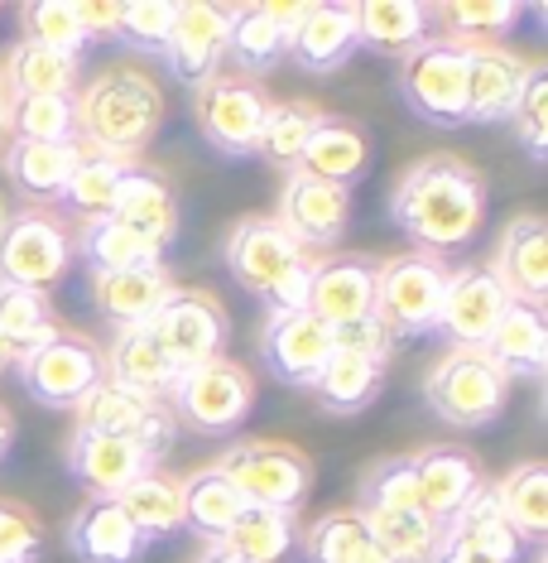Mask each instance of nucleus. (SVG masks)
<instances>
[{"mask_svg":"<svg viewBox=\"0 0 548 563\" xmlns=\"http://www.w3.org/2000/svg\"><path fill=\"white\" fill-rule=\"evenodd\" d=\"M390 217L410 241L424 246V255L462 251L487 222V184L481 174L457 155L418 159L410 174L394 184Z\"/></svg>","mask_w":548,"mask_h":563,"instance_id":"f257e3e1","label":"nucleus"},{"mask_svg":"<svg viewBox=\"0 0 548 563\" xmlns=\"http://www.w3.org/2000/svg\"><path fill=\"white\" fill-rule=\"evenodd\" d=\"M72 117H78V145L97 155L139 159L164 125V97L139 73H101L72 97Z\"/></svg>","mask_w":548,"mask_h":563,"instance_id":"f03ea898","label":"nucleus"},{"mask_svg":"<svg viewBox=\"0 0 548 563\" xmlns=\"http://www.w3.org/2000/svg\"><path fill=\"white\" fill-rule=\"evenodd\" d=\"M448 285V265L438 255H394L380 261L376 271V323L385 328L390 342L404 338H428L438 332V303Z\"/></svg>","mask_w":548,"mask_h":563,"instance_id":"7ed1b4c3","label":"nucleus"},{"mask_svg":"<svg viewBox=\"0 0 548 563\" xmlns=\"http://www.w3.org/2000/svg\"><path fill=\"white\" fill-rule=\"evenodd\" d=\"M400 97L418 121L438 125V131H457L467 125V48L452 40H428L414 54L400 58Z\"/></svg>","mask_w":548,"mask_h":563,"instance_id":"20e7f679","label":"nucleus"},{"mask_svg":"<svg viewBox=\"0 0 548 563\" xmlns=\"http://www.w3.org/2000/svg\"><path fill=\"white\" fill-rule=\"evenodd\" d=\"M216 472L236 486L246 506H270V510H299V501L313 486V463L294 443H270V439H246L232 443L216 457Z\"/></svg>","mask_w":548,"mask_h":563,"instance_id":"39448f33","label":"nucleus"},{"mask_svg":"<svg viewBox=\"0 0 548 563\" xmlns=\"http://www.w3.org/2000/svg\"><path fill=\"white\" fill-rule=\"evenodd\" d=\"M510 395V380L487 362V352H462L452 347L438 366L424 376V400L438 419L457 429H487L501 419Z\"/></svg>","mask_w":548,"mask_h":563,"instance_id":"423d86ee","label":"nucleus"},{"mask_svg":"<svg viewBox=\"0 0 548 563\" xmlns=\"http://www.w3.org/2000/svg\"><path fill=\"white\" fill-rule=\"evenodd\" d=\"M390 352H394V342L385 338V328H380L376 318L361 328L337 332V347L313 380L317 405H323L327 415H356V409H366L380 395V386H385Z\"/></svg>","mask_w":548,"mask_h":563,"instance_id":"0eeeda50","label":"nucleus"},{"mask_svg":"<svg viewBox=\"0 0 548 563\" xmlns=\"http://www.w3.org/2000/svg\"><path fill=\"white\" fill-rule=\"evenodd\" d=\"M20 386L48 409H78L101 380V352L78 332H48L44 342L15 352Z\"/></svg>","mask_w":548,"mask_h":563,"instance_id":"6e6552de","label":"nucleus"},{"mask_svg":"<svg viewBox=\"0 0 548 563\" xmlns=\"http://www.w3.org/2000/svg\"><path fill=\"white\" fill-rule=\"evenodd\" d=\"M250 405H255V380L232 356H216V362L183 371L169 395L174 419H183L193 433H232L250 415Z\"/></svg>","mask_w":548,"mask_h":563,"instance_id":"1a4fd4ad","label":"nucleus"},{"mask_svg":"<svg viewBox=\"0 0 548 563\" xmlns=\"http://www.w3.org/2000/svg\"><path fill=\"white\" fill-rule=\"evenodd\" d=\"M78 429L87 433H107V439H121L145 453L149 467H159L169 457V448L178 439V419L169 405L139 400V395L111 386V380H97L92 395L78 405Z\"/></svg>","mask_w":548,"mask_h":563,"instance_id":"9d476101","label":"nucleus"},{"mask_svg":"<svg viewBox=\"0 0 548 563\" xmlns=\"http://www.w3.org/2000/svg\"><path fill=\"white\" fill-rule=\"evenodd\" d=\"M265 111H270V97L246 73H216V78L198 87V101H193L202 140L226 159L255 155V135L265 125Z\"/></svg>","mask_w":548,"mask_h":563,"instance_id":"9b49d317","label":"nucleus"},{"mask_svg":"<svg viewBox=\"0 0 548 563\" xmlns=\"http://www.w3.org/2000/svg\"><path fill=\"white\" fill-rule=\"evenodd\" d=\"M72 265V236L54 212H15L5 217V232H0V279L24 289H48L58 285L63 271Z\"/></svg>","mask_w":548,"mask_h":563,"instance_id":"f8f14e48","label":"nucleus"},{"mask_svg":"<svg viewBox=\"0 0 548 563\" xmlns=\"http://www.w3.org/2000/svg\"><path fill=\"white\" fill-rule=\"evenodd\" d=\"M149 332L164 347V356L174 362V371H193L202 362H216L232 338V318L226 309L212 299V294H198V289H174L164 299V309L149 318Z\"/></svg>","mask_w":548,"mask_h":563,"instance_id":"ddd939ff","label":"nucleus"},{"mask_svg":"<svg viewBox=\"0 0 548 563\" xmlns=\"http://www.w3.org/2000/svg\"><path fill=\"white\" fill-rule=\"evenodd\" d=\"M222 261L241 289L255 294V299H265L279 279L294 275L303 261H313V255H303L275 217H241L222 241Z\"/></svg>","mask_w":548,"mask_h":563,"instance_id":"4468645a","label":"nucleus"},{"mask_svg":"<svg viewBox=\"0 0 548 563\" xmlns=\"http://www.w3.org/2000/svg\"><path fill=\"white\" fill-rule=\"evenodd\" d=\"M275 222L289 232V241L313 255V251H327L337 246L342 232H347L351 222V194L337 184H323V178L294 169L284 178V188H279V212Z\"/></svg>","mask_w":548,"mask_h":563,"instance_id":"2eb2a0df","label":"nucleus"},{"mask_svg":"<svg viewBox=\"0 0 548 563\" xmlns=\"http://www.w3.org/2000/svg\"><path fill=\"white\" fill-rule=\"evenodd\" d=\"M505 289L491 265H448V285L438 303V332L462 352H481L505 313Z\"/></svg>","mask_w":548,"mask_h":563,"instance_id":"dca6fc26","label":"nucleus"},{"mask_svg":"<svg viewBox=\"0 0 548 563\" xmlns=\"http://www.w3.org/2000/svg\"><path fill=\"white\" fill-rule=\"evenodd\" d=\"M376 271L371 255H337V261H313L309 279V313L333 332L361 328L376 318Z\"/></svg>","mask_w":548,"mask_h":563,"instance_id":"f3484780","label":"nucleus"},{"mask_svg":"<svg viewBox=\"0 0 548 563\" xmlns=\"http://www.w3.org/2000/svg\"><path fill=\"white\" fill-rule=\"evenodd\" d=\"M333 347H337V332L327 323H317L309 309L270 313L260 328V362L284 386H313L317 371L333 356Z\"/></svg>","mask_w":548,"mask_h":563,"instance_id":"a211bd4d","label":"nucleus"},{"mask_svg":"<svg viewBox=\"0 0 548 563\" xmlns=\"http://www.w3.org/2000/svg\"><path fill=\"white\" fill-rule=\"evenodd\" d=\"M164 63L188 87L216 78L226 63V5H202V0L178 5L169 44H164Z\"/></svg>","mask_w":548,"mask_h":563,"instance_id":"6ab92c4d","label":"nucleus"},{"mask_svg":"<svg viewBox=\"0 0 548 563\" xmlns=\"http://www.w3.org/2000/svg\"><path fill=\"white\" fill-rule=\"evenodd\" d=\"M299 20V5H226V58L236 73L260 78L284 63L289 30Z\"/></svg>","mask_w":548,"mask_h":563,"instance_id":"aec40b11","label":"nucleus"},{"mask_svg":"<svg viewBox=\"0 0 548 563\" xmlns=\"http://www.w3.org/2000/svg\"><path fill=\"white\" fill-rule=\"evenodd\" d=\"M101 380H111V386L139 395V400L169 405V395L178 386V371L155 342L149 323H135V328H116L107 356H101Z\"/></svg>","mask_w":548,"mask_h":563,"instance_id":"412c9836","label":"nucleus"},{"mask_svg":"<svg viewBox=\"0 0 548 563\" xmlns=\"http://www.w3.org/2000/svg\"><path fill=\"white\" fill-rule=\"evenodd\" d=\"M534 63L495 44H467V125L510 121Z\"/></svg>","mask_w":548,"mask_h":563,"instance_id":"4be33fe9","label":"nucleus"},{"mask_svg":"<svg viewBox=\"0 0 548 563\" xmlns=\"http://www.w3.org/2000/svg\"><path fill=\"white\" fill-rule=\"evenodd\" d=\"M491 275L501 279L510 303L544 309V299H548V222L544 217L525 212V217H515V222L505 227Z\"/></svg>","mask_w":548,"mask_h":563,"instance_id":"5701e85b","label":"nucleus"},{"mask_svg":"<svg viewBox=\"0 0 548 563\" xmlns=\"http://www.w3.org/2000/svg\"><path fill=\"white\" fill-rule=\"evenodd\" d=\"M418 506L433 525H448L471 496L481 492V467L467 448H424L410 457Z\"/></svg>","mask_w":548,"mask_h":563,"instance_id":"b1692460","label":"nucleus"},{"mask_svg":"<svg viewBox=\"0 0 548 563\" xmlns=\"http://www.w3.org/2000/svg\"><path fill=\"white\" fill-rule=\"evenodd\" d=\"M356 54V15L351 5L323 0V5H299V20L289 30V54L303 73H337Z\"/></svg>","mask_w":548,"mask_h":563,"instance_id":"393cba45","label":"nucleus"},{"mask_svg":"<svg viewBox=\"0 0 548 563\" xmlns=\"http://www.w3.org/2000/svg\"><path fill=\"white\" fill-rule=\"evenodd\" d=\"M68 549L78 563H139L145 540L111 496H87L68 520Z\"/></svg>","mask_w":548,"mask_h":563,"instance_id":"a878e982","label":"nucleus"},{"mask_svg":"<svg viewBox=\"0 0 548 563\" xmlns=\"http://www.w3.org/2000/svg\"><path fill=\"white\" fill-rule=\"evenodd\" d=\"M111 217L125 222L131 232H139L145 241H155L159 251L174 246L178 222H183L169 178H159L155 169H145V164H131V169H125L121 188H116V202H111Z\"/></svg>","mask_w":548,"mask_h":563,"instance_id":"bb28decb","label":"nucleus"},{"mask_svg":"<svg viewBox=\"0 0 548 563\" xmlns=\"http://www.w3.org/2000/svg\"><path fill=\"white\" fill-rule=\"evenodd\" d=\"M487 362L501 371L505 380H539L548 366V323L544 309H529V303H505L501 323L487 338Z\"/></svg>","mask_w":548,"mask_h":563,"instance_id":"cd10ccee","label":"nucleus"},{"mask_svg":"<svg viewBox=\"0 0 548 563\" xmlns=\"http://www.w3.org/2000/svg\"><path fill=\"white\" fill-rule=\"evenodd\" d=\"M68 472L78 477L92 496H116L131 486L139 472H149L145 453L121 439H107V433H87V429H72L68 439Z\"/></svg>","mask_w":548,"mask_h":563,"instance_id":"c85d7f7f","label":"nucleus"},{"mask_svg":"<svg viewBox=\"0 0 548 563\" xmlns=\"http://www.w3.org/2000/svg\"><path fill=\"white\" fill-rule=\"evenodd\" d=\"M87 279H92L97 309L107 313L116 328L149 323V318L164 309V299L174 294V279H169L164 265H139V271H97Z\"/></svg>","mask_w":548,"mask_h":563,"instance_id":"c756f323","label":"nucleus"},{"mask_svg":"<svg viewBox=\"0 0 548 563\" xmlns=\"http://www.w3.org/2000/svg\"><path fill=\"white\" fill-rule=\"evenodd\" d=\"M356 15V48H371L380 58H404L428 40V5L418 0H366L351 5Z\"/></svg>","mask_w":548,"mask_h":563,"instance_id":"7c9ffc66","label":"nucleus"},{"mask_svg":"<svg viewBox=\"0 0 548 563\" xmlns=\"http://www.w3.org/2000/svg\"><path fill=\"white\" fill-rule=\"evenodd\" d=\"M0 82H5V97H78L82 58H68L58 48L20 40L10 48Z\"/></svg>","mask_w":548,"mask_h":563,"instance_id":"2f4dec72","label":"nucleus"},{"mask_svg":"<svg viewBox=\"0 0 548 563\" xmlns=\"http://www.w3.org/2000/svg\"><path fill=\"white\" fill-rule=\"evenodd\" d=\"M491 501L519 544H544V534H548V467L544 463H515L491 486Z\"/></svg>","mask_w":548,"mask_h":563,"instance_id":"473e14b6","label":"nucleus"},{"mask_svg":"<svg viewBox=\"0 0 548 563\" xmlns=\"http://www.w3.org/2000/svg\"><path fill=\"white\" fill-rule=\"evenodd\" d=\"M116 506L131 516V525L139 530V540H169V534L183 530V486L178 477H169L164 467H149L116 496Z\"/></svg>","mask_w":548,"mask_h":563,"instance_id":"72a5a7b5","label":"nucleus"},{"mask_svg":"<svg viewBox=\"0 0 548 563\" xmlns=\"http://www.w3.org/2000/svg\"><path fill=\"white\" fill-rule=\"evenodd\" d=\"M78 140H54V145H40V140H10L5 150V174L20 194L30 198H63L72 178V164H78Z\"/></svg>","mask_w":548,"mask_h":563,"instance_id":"f704fd0d","label":"nucleus"},{"mask_svg":"<svg viewBox=\"0 0 548 563\" xmlns=\"http://www.w3.org/2000/svg\"><path fill=\"white\" fill-rule=\"evenodd\" d=\"M178 486H183V530H193L202 544H222L226 530L236 525V516L246 510V501L236 496V486L216 467L188 472Z\"/></svg>","mask_w":548,"mask_h":563,"instance_id":"c9c22d12","label":"nucleus"},{"mask_svg":"<svg viewBox=\"0 0 548 563\" xmlns=\"http://www.w3.org/2000/svg\"><path fill=\"white\" fill-rule=\"evenodd\" d=\"M72 251L87 261V275L97 271H139V265H164V251L155 241H145L139 232H131L125 222L116 217H92V222H82L78 241H72Z\"/></svg>","mask_w":548,"mask_h":563,"instance_id":"e433bc0d","label":"nucleus"},{"mask_svg":"<svg viewBox=\"0 0 548 563\" xmlns=\"http://www.w3.org/2000/svg\"><path fill=\"white\" fill-rule=\"evenodd\" d=\"M366 164H371V145H366V135L356 131V125H347V121L327 117L313 131L309 150H303V159H299V169L323 178V184L347 188V184H356V178L366 174Z\"/></svg>","mask_w":548,"mask_h":563,"instance_id":"4c0bfd02","label":"nucleus"},{"mask_svg":"<svg viewBox=\"0 0 548 563\" xmlns=\"http://www.w3.org/2000/svg\"><path fill=\"white\" fill-rule=\"evenodd\" d=\"M303 563H390L356 510H327L303 534Z\"/></svg>","mask_w":548,"mask_h":563,"instance_id":"58836bf2","label":"nucleus"},{"mask_svg":"<svg viewBox=\"0 0 548 563\" xmlns=\"http://www.w3.org/2000/svg\"><path fill=\"white\" fill-rule=\"evenodd\" d=\"M323 121H327V111L313 107V101H279V107L270 101L260 135H255V155L270 159L275 169L294 174L299 159H303V150H309V140H313V131Z\"/></svg>","mask_w":548,"mask_h":563,"instance_id":"ea45409f","label":"nucleus"},{"mask_svg":"<svg viewBox=\"0 0 548 563\" xmlns=\"http://www.w3.org/2000/svg\"><path fill=\"white\" fill-rule=\"evenodd\" d=\"M299 525H294V510H270V506H246L236 516V525L226 530V549L241 554L246 563H279L294 544Z\"/></svg>","mask_w":548,"mask_h":563,"instance_id":"a19ab883","label":"nucleus"},{"mask_svg":"<svg viewBox=\"0 0 548 563\" xmlns=\"http://www.w3.org/2000/svg\"><path fill=\"white\" fill-rule=\"evenodd\" d=\"M135 159H116V155H97V150H78V164H72V178L68 188H63V202H68L72 212H82L87 222L92 217H111V202H116V188L125 169H131Z\"/></svg>","mask_w":548,"mask_h":563,"instance_id":"79ce46f5","label":"nucleus"},{"mask_svg":"<svg viewBox=\"0 0 548 563\" xmlns=\"http://www.w3.org/2000/svg\"><path fill=\"white\" fill-rule=\"evenodd\" d=\"M376 544L390 554V563H433L438 549V525L424 510H356Z\"/></svg>","mask_w":548,"mask_h":563,"instance_id":"37998d69","label":"nucleus"},{"mask_svg":"<svg viewBox=\"0 0 548 563\" xmlns=\"http://www.w3.org/2000/svg\"><path fill=\"white\" fill-rule=\"evenodd\" d=\"M438 530H452V534H462L467 544H477V549H487L491 559H501V563H519V554H525V544L510 534V525L501 520V510H495L491 501V486H481L471 501L457 510V516L448 525H438Z\"/></svg>","mask_w":548,"mask_h":563,"instance_id":"c03bdc74","label":"nucleus"},{"mask_svg":"<svg viewBox=\"0 0 548 563\" xmlns=\"http://www.w3.org/2000/svg\"><path fill=\"white\" fill-rule=\"evenodd\" d=\"M10 140H78V117H72V97H5Z\"/></svg>","mask_w":548,"mask_h":563,"instance_id":"a18cd8bd","label":"nucleus"},{"mask_svg":"<svg viewBox=\"0 0 548 563\" xmlns=\"http://www.w3.org/2000/svg\"><path fill=\"white\" fill-rule=\"evenodd\" d=\"M525 10L515 0H462V5H428V20H438L443 40L452 44H471V40H491V34H505Z\"/></svg>","mask_w":548,"mask_h":563,"instance_id":"49530a36","label":"nucleus"},{"mask_svg":"<svg viewBox=\"0 0 548 563\" xmlns=\"http://www.w3.org/2000/svg\"><path fill=\"white\" fill-rule=\"evenodd\" d=\"M48 332H58L54 309H48V294L24 289V285H5V279H0V338L20 352V347L44 342Z\"/></svg>","mask_w":548,"mask_h":563,"instance_id":"de8ad7c7","label":"nucleus"},{"mask_svg":"<svg viewBox=\"0 0 548 563\" xmlns=\"http://www.w3.org/2000/svg\"><path fill=\"white\" fill-rule=\"evenodd\" d=\"M24 20V40L30 44H44V48H58L68 58H82L87 48V34H82V20H78V5L68 0H30L20 10Z\"/></svg>","mask_w":548,"mask_h":563,"instance_id":"09e8293b","label":"nucleus"},{"mask_svg":"<svg viewBox=\"0 0 548 563\" xmlns=\"http://www.w3.org/2000/svg\"><path fill=\"white\" fill-rule=\"evenodd\" d=\"M356 510H424L414 492L410 457H380L366 467L361 486H356Z\"/></svg>","mask_w":548,"mask_h":563,"instance_id":"8fccbe9b","label":"nucleus"},{"mask_svg":"<svg viewBox=\"0 0 548 563\" xmlns=\"http://www.w3.org/2000/svg\"><path fill=\"white\" fill-rule=\"evenodd\" d=\"M174 15H178V5H169V0H131V5H121V34L116 40L139 48V54H159L164 58Z\"/></svg>","mask_w":548,"mask_h":563,"instance_id":"3c124183","label":"nucleus"},{"mask_svg":"<svg viewBox=\"0 0 548 563\" xmlns=\"http://www.w3.org/2000/svg\"><path fill=\"white\" fill-rule=\"evenodd\" d=\"M510 125H515L519 145L529 150V159L548 155V73L544 68H529L525 92H519L515 111H510Z\"/></svg>","mask_w":548,"mask_h":563,"instance_id":"603ef678","label":"nucleus"},{"mask_svg":"<svg viewBox=\"0 0 548 563\" xmlns=\"http://www.w3.org/2000/svg\"><path fill=\"white\" fill-rule=\"evenodd\" d=\"M44 554V525L30 506L0 501V563H40Z\"/></svg>","mask_w":548,"mask_h":563,"instance_id":"864d4df0","label":"nucleus"},{"mask_svg":"<svg viewBox=\"0 0 548 563\" xmlns=\"http://www.w3.org/2000/svg\"><path fill=\"white\" fill-rule=\"evenodd\" d=\"M78 20H82L87 44L116 40V34H121V5H116V0H87V5H78Z\"/></svg>","mask_w":548,"mask_h":563,"instance_id":"5fc2aeb1","label":"nucleus"},{"mask_svg":"<svg viewBox=\"0 0 548 563\" xmlns=\"http://www.w3.org/2000/svg\"><path fill=\"white\" fill-rule=\"evenodd\" d=\"M433 563H501V559H491L487 549L467 544L462 534H452V530H438V549H433Z\"/></svg>","mask_w":548,"mask_h":563,"instance_id":"6e6d98bb","label":"nucleus"},{"mask_svg":"<svg viewBox=\"0 0 548 563\" xmlns=\"http://www.w3.org/2000/svg\"><path fill=\"white\" fill-rule=\"evenodd\" d=\"M10 448H15V419H10V409H0V463L10 457Z\"/></svg>","mask_w":548,"mask_h":563,"instance_id":"4d7b16f0","label":"nucleus"},{"mask_svg":"<svg viewBox=\"0 0 548 563\" xmlns=\"http://www.w3.org/2000/svg\"><path fill=\"white\" fill-rule=\"evenodd\" d=\"M198 563H246V559L232 554L226 544H208V549H202V559H198Z\"/></svg>","mask_w":548,"mask_h":563,"instance_id":"13d9d810","label":"nucleus"},{"mask_svg":"<svg viewBox=\"0 0 548 563\" xmlns=\"http://www.w3.org/2000/svg\"><path fill=\"white\" fill-rule=\"evenodd\" d=\"M10 371H15V347L0 338V376H10Z\"/></svg>","mask_w":548,"mask_h":563,"instance_id":"bf43d9fd","label":"nucleus"},{"mask_svg":"<svg viewBox=\"0 0 548 563\" xmlns=\"http://www.w3.org/2000/svg\"><path fill=\"white\" fill-rule=\"evenodd\" d=\"M10 145V121H5V97H0V150Z\"/></svg>","mask_w":548,"mask_h":563,"instance_id":"052dcab7","label":"nucleus"},{"mask_svg":"<svg viewBox=\"0 0 548 563\" xmlns=\"http://www.w3.org/2000/svg\"><path fill=\"white\" fill-rule=\"evenodd\" d=\"M0 232H5V208H0Z\"/></svg>","mask_w":548,"mask_h":563,"instance_id":"680f3d73","label":"nucleus"},{"mask_svg":"<svg viewBox=\"0 0 548 563\" xmlns=\"http://www.w3.org/2000/svg\"><path fill=\"white\" fill-rule=\"evenodd\" d=\"M0 97H5V82H0Z\"/></svg>","mask_w":548,"mask_h":563,"instance_id":"e2e57ef3","label":"nucleus"}]
</instances>
